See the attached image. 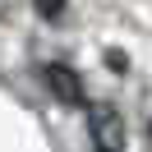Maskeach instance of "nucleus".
<instances>
[{
    "mask_svg": "<svg viewBox=\"0 0 152 152\" xmlns=\"http://www.w3.org/2000/svg\"><path fill=\"white\" fill-rule=\"evenodd\" d=\"M88 129H92V152H124V138H129V129H124V115L115 111V106H92L88 111Z\"/></svg>",
    "mask_w": 152,
    "mask_h": 152,
    "instance_id": "nucleus-1",
    "label": "nucleus"
},
{
    "mask_svg": "<svg viewBox=\"0 0 152 152\" xmlns=\"http://www.w3.org/2000/svg\"><path fill=\"white\" fill-rule=\"evenodd\" d=\"M42 83H46L65 106H83V78H78V69L51 60V65H42Z\"/></svg>",
    "mask_w": 152,
    "mask_h": 152,
    "instance_id": "nucleus-2",
    "label": "nucleus"
},
{
    "mask_svg": "<svg viewBox=\"0 0 152 152\" xmlns=\"http://www.w3.org/2000/svg\"><path fill=\"white\" fill-rule=\"evenodd\" d=\"M148 134H152V120H148Z\"/></svg>",
    "mask_w": 152,
    "mask_h": 152,
    "instance_id": "nucleus-3",
    "label": "nucleus"
}]
</instances>
